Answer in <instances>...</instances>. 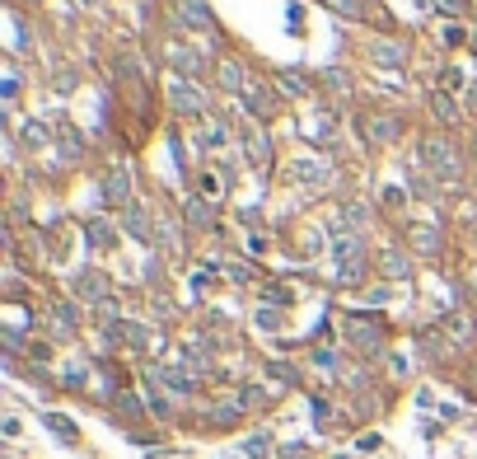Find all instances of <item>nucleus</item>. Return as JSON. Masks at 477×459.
Here are the masks:
<instances>
[{"label": "nucleus", "instance_id": "obj_3", "mask_svg": "<svg viewBox=\"0 0 477 459\" xmlns=\"http://www.w3.org/2000/svg\"><path fill=\"white\" fill-rule=\"evenodd\" d=\"M244 108L253 112V117H267V112L277 108V94H272V85H267V80H262V85H248V90H244Z\"/></svg>", "mask_w": 477, "mask_h": 459}, {"label": "nucleus", "instance_id": "obj_28", "mask_svg": "<svg viewBox=\"0 0 477 459\" xmlns=\"http://www.w3.org/2000/svg\"><path fill=\"white\" fill-rule=\"evenodd\" d=\"M412 239H417V248H422V253H435V248H440V244H435V230H417Z\"/></svg>", "mask_w": 477, "mask_h": 459}, {"label": "nucleus", "instance_id": "obj_9", "mask_svg": "<svg viewBox=\"0 0 477 459\" xmlns=\"http://www.w3.org/2000/svg\"><path fill=\"white\" fill-rule=\"evenodd\" d=\"M85 239H89V248H112V225L108 221H99V216H94V221H85Z\"/></svg>", "mask_w": 477, "mask_h": 459}, {"label": "nucleus", "instance_id": "obj_30", "mask_svg": "<svg viewBox=\"0 0 477 459\" xmlns=\"http://www.w3.org/2000/svg\"><path fill=\"white\" fill-rule=\"evenodd\" d=\"M257 328H267V333H272V328H281V314L277 310H257Z\"/></svg>", "mask_w": 477, "mask_h": 459}, {"label": "nucleus", "instance_id": "obj_7", "mask_svg": "<svg viewBox=\"0 0 477 459\" xmlns=\"http://www.w3.org/2000/svg\"><path fill=\"white\" fill-rule=\"evenodd\" d=\"M244 150H248V159H253L257 169H267V164H272V141H267V132H248Z\"/></svg>", "mask_w": 477, "mask_h": 459}, {"label": "nucleus", "instance_id": "obj_13", "mask_svg": "<svg viewBox=\"0 0 477 459\" xmlns=\"http://www.w3.org/2000/svg\"><path fill=\"white\" fill-rule=\"evenodd\" d=\"M333 258H337V263H351V258H365V248H360V239H355V235H337Z\"/></svg>", "mask_w": 477, "mask_h": 459}, {"label": "nucleus", "instance_id": "obj_33", "mask_svg": "<svg viewBox=\"0 0 477 459\" xmlns=\"http://www.w3.org/2000/svg\"><path fill=\"white\" fill-rule=\"evenodd\" d=\"M215 188H220V179H215V174H201V192H206V197H215Z\"/></svg>", "mask_w": 477, "mask_h": 459}, {"label": "nucleus", "instance_id": "obj_26", "mask_svg": "<svg viewBox=\"0 0 477 459\" xmlns=\"http://www.w3.org/2000/svg\"><path fill=\"white\" fill-rule=\"evenodd\" d=\"M323 5H333V10H342L346 19H360V0H323Z\"/></svg>", "mask_w": 477, "mask_h": 459}, {"label": "nucleus", "instance_id": "obj_5", "mask_svg": "<svg viewBox=\"0 0 477 459\" xmlns=\"http://www.w3.org/2000/svg\"><path fill=\"white\" fill-rule=\"evenodd\" d=\"M370 52H375V61H384V66H402V61H407V47H402V43H389V38H375V43H370Z\"/></svg>", "mask_w": 477, "mask_h": 459}, {"label": "nucleus", "instance_id": "obj_14", "mask_svg": "<svg viewBox=\"0 0 477 459\" xmlns=\"http://www.w3.org/2000/svg\"><path fill=\"white\" fill-rule=\"evenodd\" d=\"M127 230H132L136 239H145V244H150V230H155V225H150V216H145L141 206H127Z\"/></svg>", "mask_w": 477, "mask_h": 459}, {"label": "nucleus", "instance_id": "obj_1", "mask_svg": "<svg viewBox=\"0 0 477 459\" xmlns=\"http://www.w3.org/2000/svg\"><path fill=\"white\" fill-rule=\"evenodd\" d=\"M422 159H426V169H431L435 179H459L463 174V159H459V150L444 141V136H431L422 146Z\"/></svg>", "mask_w": 477, "mask_h": 459}, {"label": "nucleus", "instance_id": "obj_31", "mask_svg": "<svg viewBox=\"0 0 477 459\" xmlns=\"http://www.w3.org/2000/svg\"><path fill=\"white\" fill-rule=\"evenodd\" d=\"M188 216H192L197 225H211V211H206V202H192V206H188Z\"/></svg>", "mask_w": 477, "mask_h": 459}, {"label": "nucleus", "instance_id": "obj_29", "mask_svg": "<svg viewBox=\"0 0 477 459\" xmlns=\"http://www.w3.org/2000/svg\"><path fill=\"white\" fill-rule=\"evenodd\" d=\"M248 455H253V459H267V450H272V440H267V436H253V440H248Z\"/></svg>", "mask_w": 477, "mask_h": 459}, {"label": "nucleus", "instance_id": "obj_32", "mask_svg": "<svg viewBox=\"0 0 477 459\" xmlns=\"http://www.w3.org/2000/svg\"><path fill=\"white\" fill-rule=\"evenodd\" d=\"M117 408H122V413H141V399H132V394H122V399H117Z\"/></svg>", "mask_w": 477, "mask_h": 459}, {"label": "nucleus", "instance_id": "obj_12", "mask_svg": "<svg viewBox=\"0 0 477 459\" xmlns=\"http://www.w3.org/2000/svg\"><path fill=\"white\" fill-rule=\"evenodd\" d=\"M379 263H384V277H393V281L412 272V258H407V253H398V248H389V253L379 258Z\"/></svg>", "mask_w": 477, "mask_h": 459}, {"label": "nucleus", "instance_id": "obj_17", "mask_svg": "<svg viewBox=\"0 0 477 459\" xmlns=\"http://www.w3.org/2000/svg\"><path fill=\"white\" fill-rule=\"evenodd\" d=\"M183 19L197 23V28H206V23H211V10H206V0H183Z\"/></svg>", "mask_w": 477, "mask_h": 459}, {"label": "nucleus", "instance_id": "obj_35", "mask_svg": "<svg viewBox=\"0 0 477 459\" xmlns=\"http://www.w3.org/2000/svg\"><path fill=\"white\" fill-rule=\"evenodd\" d=\"M473 108H477V80H473Z\"/></svg>", "mask_w": 477, "mask_h": 459}, {"label": "nucleus", "instance_id": "obj_24", "mask_svg": "<svg viewBox=\"0 0 477 459\" xmlns=\"http://www.w3.org/2000/svg\"><path fill=\"white\" fill-rule=\"evenodd\" d=\"M431 108H435V117H440V122H454V117H459V112H454V103L444 99V94H435V99H431Z\"/></svg>", "mask_w": 477, "mask_h": 459}, {"label": "nucleus", "instance_id": "obj_22", "mask_svg": "<svg viewBox=\"0 0 477 459\" xmlns=\"http://www.w3.org/2000/svg\"><path fill=\"white\" fill-rule=\"evenodd\" d=\"M173 66H178V70H188V75H197V70H201V56H197V52H183V47H178V52H173Z\"/></svg>", "mask_w": 477, "mask_h": 459}, {"label": "nucleus", "instance_id": "obj_10", "mask_svg": "<svg viewBox=\"0 0 477 459\" xmlns=\"http://www.w3.org/2000/svg\"><path fill=\"white\" fill-rule=\"evenodd\" d=\"M290 179L295 183H323L328 174H323V159H295V164H290Z\"/></svg>", "mask_w": 477, "mask_h": 459}, {"label": "nucleus", "instance_id": "obj_20", "mask_svg": "<svg viewBox=\"0 0 477 459\" xmlns=\"http://www.w3.org/2000/svg\"><path fill=\"white\" fill-rule=\"evenodd\" d=\"M234 403L244 408V413H248V408H262L267 403V389H262V384H248V389H239V399H234Z\"/></svg>", "mask_w": 477, "mask_h": 459}, {"label": "nucleus", "instance_id": "obj_16", "mask_svg": "<svg viewBox=\"0 0 477 459\" xmlns=\"http://www.w3.org/2000/svg\"><path fill=\"white\" fill-rule=\"evenodd\" d=\"M360 277H365V258H351V263H337V281H342V286H355Z\"/></svg>", "mask_w": 477, "mask_h": 459}, {"label": "nucleus", "instance_id": "obj_8", "mask_svg": "<svg viewBox=\"0 0 477 459\" xmlns=\"http://www.w3.org/2000/svg\"><path fill=\"white\" fill-rule=\"evenodd\" d=\"M75 291L85 295V300H103V295H108V281H103V272H80Z\"/></svg>", "mask_w": 477, "mask_h": 459}, {"label": "nucleus", "instance_id": "obj_15", "mask_svg": "<svg viewBox=\"0 0 477 459\" xmlns=\"http://www.w3.org/2000/svg\"><path fill=\"white\" fill-rule=\"evenodd\" d=\"M220 85L230 94H244L248 85H244V70H239V61H220Z\"/></svg>", "mask_w": 477, "mask_h": 459}, {"label": "nucleus", "instance_id": "obj_25", "mask_svg": "<svg viewBox=\"0 0 477 459\" xmlns=\"http://www.w3.org/2000/svg\"><path fill=\"white\" fill-rule=\"evenodd\" d=\"M435 10H440V14H454V19H463V14H468V0H435Z\"/></svg>", "mask_w": 477, "mask_h": 459}, {"label": "nucleus", "instance_id": "obj_34", "mask_svg": "<svg viewBox=\"0 0 477 459\" xmlns=\"http://www.w3.org/2000/svg\"><path fill=\"white\" fill-rule=\"evenodd\" d=\"M281 85H286L290 94H304V80H300V75H281Z\"/></svg>", "mask_w": 477, "mask_h": 459}, {"label": "nucleus", "instance_id": "obj_4", "mask_svg": "<svg viewBox=\"0 0 477 459\" xmlns=\"http://www.w3.org/2000/svg\"><path fill=\"white\" fill-rule=\"evenodd\" d=\"M168 94H173V108L178 112H201V90H197V85L173 80V90H168Z\"/></svg>", "mask_w": 477, "mask_h": 459}, {"label": "nucleus", "instance_id": "obj_21", "mask_svg": "<svg viewBox=\"0 0 477 459\" xmlns=\"http://www.w3.org/2000/svg\"><path fill=\"white\" fill-rule=\"evenodd\" d=\"M43 422L52 426V431H56V436H61V440H75V422H66V417H61V413H47Z\"/></svg>", "mask_w": 477, "mask_h": 459}, {"label": "nucleus", "instance_id": "obj_2", "mask_svg": "<svg viewBox=\"0 0 477 459\" xmlns=\"http://www.w3.org/2000/svg\"><path fill=\"white\" fill-rule=\"evenodd\" d=\"M103 197H108L112 206H122V211L132 206V174H127L122 164H117V169L108 174V179H103Z\"/></svg>", "mask_w": 477, "mask_h": 459}, {"label": "nucleus", "instance_id": "obj_18", "mask_svg": "<svg viewBox=\"0 0 477 459\" xmlns=\"http://www.w3.org/2000/svg\"><path fill=\"white\" fill-rule=\"evenodd\" d=\"M365 127H370V136H379V141H393L402 122H398V117H370Z\"/></svg>", "mask_w": 477, "mask_h": 459}, {"label": "nucleus", "instance_id": "obj_27", "mask_svg": "<svg viewBox=\"0 0 477 459\" xmlns=\"http://www.w3.org/2000/svg\"><path fill=\"white\" fill-rule=\"evenodd\" d=\"M23 141H28V146H43V141H47V127L43 122H28V127H23Z\"/></svg>", "mask_w": 477, "mask_h": 459}, {"label": "nucleus", "instance_id": "obj_19", "mask_svg": "<svg viewBox=\"0 0 477 459\" xmlns=\"http://www.w3.org/2000/svg\"><path fill=\"white\" fill-rule=\"evenodd\" d=\"M444 328H449V337H454V342H468V337H473V319H468V314L444 319Z\"/></svg>", "mask_w": 477, "mask_h": 459}, {"label": "nucleus", "instance_id": "obj_23", "mask_svg": "<svg viewBox=\"0 0 477 459\" xmlns=\"http://www.w3.org/2000/svg\"><path fill=\"white\" fill-rule=\"evenodd\" d=\"M70 328H75V310H70V305H56V337H66Z\"/></svg>", "mask_w": 477, "mask_h": 459}, {"label": "nucleus", "instance_id": "obj_11", "mask_svg": "<svg viewBox=\"0 0 477 459\" xmlns=\"http://www.w3.org/2000/svg\"><path fill=\"white\" fill-rule=\"evenodd\" d=\"M346 333H351V342H355V347H379V328H370L365 324V319H351V324H346Z\"/></svg>", "mask_w": 477, "mask_h": 459}, {"label": "nucleus", "instance_id": "obj_6", "mask_svg": "<svg viewBox=\"0 0 477 459\" xmlns=\"http://www.w3.org/2000/svg\"><path fill=\"white\" fill-rule=\"evenodd\" d=\"M155 380H164L173 394H192V389H197V380H192L188 370H178V366H159V370H155Z\"/></svg>", "mask_w": 477, "mask_h": 459}]
</instances>
